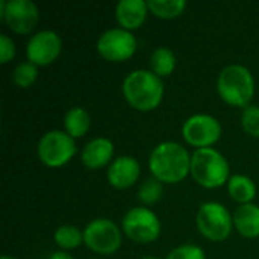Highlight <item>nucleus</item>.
<instances>
[{
  "label": "nucleus",
  "mask_w": 259,
  "mask_h": 259,
  "mask_svg": "<svg viewBox=\"0 0 259 259\" xmlns=\"http://www.w3.org/2000/svg\"><path fill=\"white\" fill-rule=\"evenodd\" d=\"M165 259H206L205 250L194 244H182L173 249Z\"/></svg>",
  "instance_id": "obj_25"
},
{
  "label": "nucleus",
  "mask_w": 259,
  "mask_h": 259,
  "mask_svg": "<svg viewBox=\"0 0 259 259\" xmlns=\"http://www.w3.org/2000/svg\"><path fill=\"white\" fill-rule=\"evenodd\" d=\"M121 243V231L109 219H94L83 229V244L94 253L112 255Z\"/></svg>",
  "instance_id": "obj_7"
},
{
  "label": "nucleus",
  "mask_w": 259,
  "mask_h": 259,
  "mask_svg": "<svg viewBox=\"0 0 259 259\" xmlns=\"http://www.w3.org/2000/svg\"><path fill=\"white\" fill-rule=\"evenodd\" d=\"M90 126H91V118L85 108L73 106L71 109L67 111L64 117V127H65V132L71 138L83 137L88 132Z\"/></svg>",
  "instance_id": "obj_18"
},
{
  "label": "nucleus",
  "mask_w": 259,
  "mask_h": 259,
  "mask_svg": "<svg viewBox=\"0 0 259 259\" xmlns=\"http://www.w3.org/2000/svg\"><path fill=\"white\" fill-rule=\"evenodd\" d=\"M229 162L214 147L197 149L191 155L190 175L203 188L212 190L223 187L229 181Z\"/></svg>",
  "instance_id": "obj_4"
},
{
  "label": "nucleus",
  "mask_w": 259,
  "mask_h": 259,
  "mask_svg": "<svg viewBox=\"0 0 259 259\" xmlns=\"http://www.w3.org/2000/svg\"><path fill=\"white\" fill-rule=\"evenodd\" d=\"M14 56H15V44H14V41L6 33H2L0 35V62L8 64Z\"/></svg>",
  "instance_id": "obj_26"
},
{
  "label": "nucleus",
  "mask_w": 259,
  "mask_h": 259,
  "mask_svg": "<svg viewBox=\"0 0 259 259\" xmlns=\"http://www.w3.org/2000/svg\"><path fill=\"white\" fill-rule=\"evenodd\" d=\"M140 259H159V258H156V256H143V258H140Z\"/></svg>",
  "instance_id": "obj_29"
},
{
  "label": "nucleus",
  "mask_w": 259,
  "mask_h": 259,
  "mask_svg": "<svg viewBox=\"0 0 259 259\" xmlns=\"http://www.w3.org/2000/svg\"><path fill=\"white\" fill-rule=\"evenodd\" d=\"M141 167L140 162L129 155H123L115 158L106 170L108 182L117 190L131 188L140 178Z\"/></svg>",
  "instance_id": "obj_13"
},
{
  "label": "nucleus",
  "mask_w": 259,
  "mask_h": 259,
  "mask_svg": "<svg viewBox=\"0 0 259 259\" xmlns=\"http://www.w3.org/2000/svg\"><path fill=\"white\" fill-rule=\"evenodd\" d=\"M55 243L61 250H73L83 244V231L76 226L64 225L55 231Z\"/></svg>",
  "instance_id": "obj_20"
},
{
  "label": "nucleus",
  "mask_w": 259,
  "mask_h": 259,
  "mask_svg": "<svg viewBox=\"0 0 259 259\" xmlns=\"http://www.w3.org/2000/svg\"><path fill=\"white\" fill-rule=\"evenodd\" d=\"M196 225L206 240L225 241L232 232L234 217L225 205L219 202H205L197 211Z\"/></svg>",
  "instance_id": "obj_5"
},
{
  "label": "nucleus",
  "mask_w": 259,
  "mask_h": 259,
  "mask_svg": "<svg viewBox=\"0 0 259 259\" xmlns=\"http://www.w3.org/2000/svg\"><path fill=\"white\" fill-rule=\"evenodd\" d=\"M150 68L161 79L170 76L176 68V56L168 47H158L150 55Z\"/></svg>",
  "instance_id": "obj_19"
},
{
  "label": "nucleus",
  "mask_w": 259,
  "mask_h": 259,
  "mask_svg": "<svg viewBox=\"0 0 259 259\" xmlns=\"http://www.w3.org/2000/svg\"><path fill=\"white\" fill-rule=\"evenodd\" d=\"M123 96L138 111H153L164 97V82L152 70H134L123 82Z\"/></svg>",
  "instance_id": "obj_2"
},
{
  "label": "nucleus",
  "mask_w": 259,
  "mask_h": 259,
  "mask_svg": "<svg viewBox=\"0 0 259 259\" xmlns=\"http://www.w3.org/2000/svg\"><path fill=\"white\" fill-rule=\"evenodd\" d=\"M38 158L47 167L65 165L76 153V143L64 131H49L38 143Z\"/></svg>",
  "instance_id": "obj_8"
},
{
  "label": "nucleus",
  "mask_w": 259,
  "mask_h": 259,
  "mask_svg": "<svg viewBox=\"0 0 259 259\" xmlns=\"http://www.w3.org/2000/svg\"><path fill=\"white\" fill-rule=\"evenodd\" d=\"M149 168L155 179L162 184H179L191 168V155L176 141L158 144L149 156Z\"/></svg>",
  "instance_id": "obj_1"
},
{
  "label": "nucleus",
  "mask_w": 259,
  "mask_h": 259,
  "mask_svg": "<svg viewBox=\"0 0 259 259\" xmlns=\"http://www.w3.org/2000/svg\"><path fill=\"white\" fill-rule=\"evenodd\" d=\"M49 259H74L68 252H65V250H56V252H53L52 255H50V258Z\"/></svg>",
  "instance_id": "obj_27"
},
{
  "label": "nucleus",
  "mask_w": 259,
  "mask_h": 259,
  "mask_svg": "<svg viewBox=\"0 0 259 259\" xmlns=\"http://www.w3.org/2000/svg\"><path fill=\"white\" fill-rule=\"evenodd\" d=\"M121 229L134 243L150 244L161 235V222L152 209L146 206H135L124 214Z\"/></svg>",
  "instance_id": "obj_6"
},
{
  "label": "nucleus",
  "mask_w": 259,
  "mask_h": 259,
  "mask_svg": "<svg viewBox=\"0 0 259 259\" xmlns=\"http://www.w3.org/2000/svg\"><path fill=\"white\" fill-rule=\"evenodd\" d=\"M0 18L12 32L24 35L35 29L39 12L32 0H8L5 12L0 15Z\"/></svg>",
  "instance_id": "obj_12"
},
{
  "label": "nucleus",
  "mask_w": 259,
  "mask_h": 259,
  "mask_svg": "<svg viewBox=\"0 0 259 259\" xmlns=\"http://www.w3.org/2000/svg\"><path fill=\"white\" fill-rule=\"evenodd\" d=\"M91 259H97V258H91Z\"/></svg>",
  "instance_id": "obj_30"
},
{
  "label": "nucleus",
  "mask_w": 259,
  "mask_h": 259,
  "mask_svg": "<svg viewBox=\"0 0 259 259\" xmlns=\"http://www.w3.org/2000/svg\"><path fill=\"white\" fill-rule=\"evenodd\" d=\"M241 126L247 135L259 138V106L249 105V106L243 108Z\"/></svg>",
  "instance_id": "obj_24"
},
{
  "label": "nucleus",
  "mask_w": 259,
  "mask_h": 259,
  "mask_svg": "<svg viewBox=\"0 0 259 259\" xmlns=\"http://www.w3.org/2000/svg\"><path fill=\"white\" fill-rule=\"evenodd\" d=\"M234 226L246 238L259 237V206L255 203L240 205L234 212Z\"/></svg>",
  "instance_id": "obj_16"
},
{
  "label": "nucleus",
  "mask_w": 259,
  "mask_h": 259,
  "mask_svg": "<svg viewBox=\"0 0 259 259\" xmlns=\"http://www.w3.org/2000/svg\"><path fill=\"white\" fill-rule=\"evenodd\" d=\"M149 12L147 2L144 0H121L115 6V18L121 29L135 30L146 21Z\"/></svg>",
  "instance_id": "obj_15"
},
{
  "label": "nucleus",
  "mask_w": 259,
  "mask_h": 259,
  "mask_svg": "<svg viewBox=\"0 0 259 259\" xmlns=\"http://www.w3.org/2000/svg\"><path fill=\"white\" fill-rule=\"evenodd\" d=\"M228 191L229 196L240 205L252 203V200L256 197L255 182L244 175H232L228 181Z\"/></svg>",
  "instance_id": "obj_17"
},
{
  "label": "nucleus",
  "mask_w": 259,
  "mask_h": 259,
  "mask_svg": "<svg viewBox=\"0 0 259 259\" xmlns=\"http://www.w3.org/2000/svg\"><path fill=\"white\" fill-rule=\"evenodd\" d=\"M62 50L61 36L55 30H39L32 35L26 46L27 61L35 64L36 67H44L58 59Z\"/></svg>",
  "instance_id": "obj_11"
},
{
  "label": "nucleus",
  "mask_w": 259,
  "mask_h": 259,
  "mask_svg": "<svg viewBox=\"0 0 259 259\" xmlns=\"http://www.w3.org/2000/svg\"><path fill=\"white\" fill-rule=\"evenodd\" d=\"M38 77V68L30 61L20 62L12 73V80L18 88H29L35 83Z\"/></svg>",
  "instance_id": "obj_23"
},
{
  "label": "nucleus",
  "mask_w": 259,
  "mask_h": 259,
  "mask_svg": "<svg viewBox=\"0 0 259 259\" xmlns=\"http://www.w3.org/2000/svg\"><path fill=\"white\" fill-rule=\"evenodd\" d=\"M182 137L196 150L208 149L220 140L222 124L209 114H194L184 121Z\"/></svg>",
  "instance_id": "obj_9"
},
{
  "label": "nucleus",
  "mask_w": 259,
  "mask_h": 259,
  "mask_svg": "<svg viewBox=\"0 0 259 259\" xmlns=\"http://www.w3.org/2000/svg\"><path fill=\"white\" fill-rule=\"evenodd\" d=\"M147 6L149 11L159 18H176L185 11L187 2L185 0H149Z\"/></svg>",
  "instance_id": "obj_21"
},
{
  "label": "nucleus",
  "mask_w": 259,
  "mask_h": 259,
  "mask_svg": "<svg viewBox=\"0 0 259 259\" xmlns=\"http://www.w3.org/2000/svg\"><path fill=\"white\" fill-rule=\"evenodd\" d=\"M114 143L106 137H97L87 143L82 150L80 161L90 170H99L109 165L114 159Z\"/></svg>",
  "instance_id": "obj_14"
},
{
  "label": "nucleus",
  "mask_w": 259,
  "mask_h": 259,
  "mask_svg": "<svg viewBox=\"0 0 259 259\" xmlns=\"http://www.w3.org/2000/svg\"><path fill=\"white\" fill-rule=\"evenodd\" d=\"M217 91L228 105L246 108L255 96V77L241 64L226 65L217 77Z\"/></svg>",
  "instance_id": "obj_3"
},
{
  "label": "nucleus",
  "mask_w": 259,
  "mask_h": 259,
  "mask_svg": "<svg viewBox=\"0 0 259 259\" xmlns=\"http://www.w3.org/2000/svg\"><path fill=\"white\" fill-rule=\"evenodd\" d=\"M162 193H164L162 182H159L155 178H149V179H146L140 185V188H138V199H140V202L143 205L150 206V205H155L156 202L161 200Z\"/></svg>",
  "instance_id": "obj_22"
},
{
  "label": "nucleus",
  "mask_w": 259,
  "mask_h": 259,
  "mask_svg": "<svg viewBox=\"0 0 259 259\" xmlns=\"http://www.w3.org/2000/svg\"><path fill=\"white\" fill-rule=\"evenodd\" d=\"M137 50V39L132 32L112 27L105 30L97 39V52L102 58L111 62H123L134 56Z\"/></svg>",
  "instance_id": "obj_10"
},
{
  "label": "nucleus",
  "mask_w": 259,
  "mask_h": 259,
  "mask_svg": "<svg viewBox=\"0 0 259 259\" xmlns=\"http://www.w3.org/2000/svg\"><path fill=\"white\" fill-rule=\"evenodd\" d=\"M0 259H18V258H14V256H9V255H2Z\"/></svg>",
  "instance_id": "obj_28"
}]
</instances>
